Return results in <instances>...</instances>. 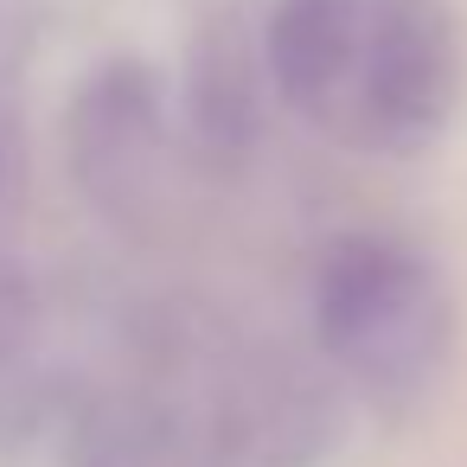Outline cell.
<instances>
[{
    "label": "cell",
    "mask_w": 467,
    "mask_h": 467,
    "mask_svg": "<svg viewBox=\"0 0 467 467\" xmlns=\"http://www.w3.org/2000/svg\"><path fill=\"white\" fill-rule=\"evenodd\" d=\"M269 65L282 97L358 154L429 148L461 97L448 0H282Z\"/></svg>",
    "instance_id": "obj_1"
},
{
    "label": "cell",
    "mask_w": 467,
    "mask_h": 467,
    "mask_svg": "<svg viewBox=\"0 0 467 467\" xmlns=\"http://www.w3.org/2000/svg\"><path fill=\"white\" fill-rule=\"evenodd\" d=\"M320 346L378 397H410L448 358L454 307L429 256L397 237H346L314 282Z\"/></svg>",
    "instance_id": "obj_2"
}]
</instances>
